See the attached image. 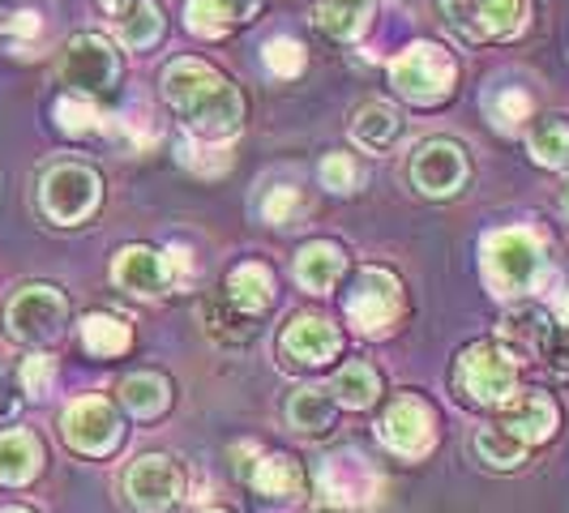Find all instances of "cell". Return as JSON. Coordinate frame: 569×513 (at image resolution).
Listing matches in <instances>:
<instances>
[{"mask_svg":"<svg viewBox=\"0 0 569 513\" xmlns=\"http://www.w3.org/2000/svg\"><path fill=\"white\" fill-rule=\"evenodd\" d=\"M548 342H552V325L536 309H518V313L501 321V346L510 351L513 360L518 355H540V351H548Z\"/></svg>","mask_w":569,"mask_h":513,"instance_id":"cell-20","label":"cell"},{"mask_svg":"<svg viewBox=\"0 0 569 513\" xmlns=\"http://www.w3.org/2000/svg\"><path fill=\"white\" fill-rule=\"evenodd\" d=\"M485 279L492 295H522L536 291L548 279V256L543 244L522 228L488 231L485 235Z\"/></svg>","mask_w":569,"mask_h":513,"instance_id":"cell-2","label":"cell"},{"mask_svg":"<svg viewBox=\"0 0 569 513\" xmlns=\"http://www.w3.org/2000/svg\"><path fill=\"white\" fill-rule=\"evenodd\" d=\"M0 27H9V22H0Z\"/></svg>","mask_w":569,"mask_h":513,"instance_id":"cell-42","label":"cell"},{"mask_svg":"<svg viewBox=\"0 0 569 513\" xmlns=\"http://www.w3.org/2000/svg\"><path fill=\"white\" fill-rule=\"evenodd\" d=\"M369 22V0H321L317 27L335 39H356Z\"/></svg>","mask_w":569,"mask_h":513,"instance_id":"cell-27","label":"cell"},{"mask_svg":"<svg viewBox=\"0 0 569 513\" xmlns=\"http://www.w3.org/2000/svg\"><path fill=\"white\" fill-rule=\"evenodd\" d=\"M257 4L261 0H189L184 22H189V30L206 34V39H219L236 22H249L257 13Z\"/></svg>","mask_w":569,"mask_h":513,"instance_id":"cell-18","label":"cell"},{"mask_svg":"<svg viewBox=\"0 0 569 513\" xmlns=\"http://www.w3.org/2000/svg\"><path fill=\"white\" fill-rule=\"evenodd\" d=\"M381 441L402 457H425L437 441V424H432V411L420 399H399L386 420H381Z\"/></svg>","mask_w":569,"mask_h":513,"instance_id":"cell-13","label":"cell"},{"mask_svg":"<svg viewBox=\"0 0 569 513\" xmlns=\"http://www.w3.org/2000/svg\"><path fill=\"white\" fill-rule=\"evenodd\" d=\"M64 82L73 86V94H99L116 82V52L103 34H73L64 48V64H60Z\"/></svg>","mask_w":569,"mask_h":513,"instance_id":"cell-9","label":"cell"},{"mask_svg":"<svg viewBox=\"0 0 569 513\" xmlns=\"http://www.w3.org/2000/svg\"><path fill=\"white\" fill-rule=\"evenodd\" d=\"M129 325L124 321H116V316L108 313H94L82 321V346L90 351V355H99V360H112V355H120L124 346H129Z\"/></svg>","mask_w":569,"mask_h":513,"instance_id":"cell-26","label":"cell"},{"mask_svg":"<svg viewBox=\"0 0 569 513\" xmlns=\"http://www.w3.org/2000/svg\"><path fill=\"white\" fill-rule=\"evenodd\" d=\"M488 112H492V124H497V129L513 133V129L531 115V99H527V90H501V94L488 99Z\"/></svg>","mask_w":569,"mask_h":513,"instance_id":"cell-33","label":"cell"},{"mask_svg":"<svg viewBox=\"0 0 569 513\" xmlns=\"http://www.w3.org/2000/svg\"><path fill=\"white\" fill-rule=\"evenodd\" d=\"M296 205H300V198H296V189H274L270 198L261 201V214L274 223V228H283V223H291V214H296Z\"/></svg>","mask_w":569,"mask_h":513,"instance_id":"cell-36","label":"cell"},{"mask_svg":"<svg viewBox=\"0 0 569 513\" xmlns=\"http://www.w3.org/2000/svg\"><path fill=\"white\" fill-rule=\"evenodd\" d=\"M43 462V450L30 432H4L0 436V484H27Z\"/></svg>","mask_w":569,"mask_h":513,"instance_id":"cell-24","label":"cell"},{"mask_svg":"<svg viewBox=\"0 0 569 513\" xmlns=\"http://www.w3.org/2000/svg\"><path fill=\"white\" fill-rule=\"evenodd\" d=\"M0 513H27V510H0Z\"/></svg>","mask_w":569,"mask_h":513,"instance_id":"cell-41","label":"cell"},{"mask_svg":"<svg viewBox=\"0 0 569 513\" xmlns=\"http://www.w3.org/2000/svg\"><path fill=\"white\" fill-rule=\"evenodd\" d=\"M377 394H381V376H377L369 364H347V369L335 376V399H339L342 406H351V411L372 406Z\"/></svg>","mask_w":569,"mask_h":513,"instance_id":"cell-28","label":"cell"},{"mask_svg":"<svg viewBox=\"0 0 569 513\" xmlns=\"http://www.w3.org/2000/svg\"><path fill=\"white\" fill-rule=\"evenodd\" d=\"M244 475H249V484H253L261 496H270V501H291V496L305 492V475H300V466L287 454L253 457V466H244Z\"/></svg>","mask_w":569,"mask_h":513,"instance_id":"cell-19","label":"cell"},{"mask_svg":"<svg viewBox=\"0 0 569 513\" xmlns=\"http://www.w3.org/2000/svg\"><path fill=\"white\" fill-rule=\"evenodd\" d=\"M287 424L305 436H326L335 428V399L326 390H313V385L296 390L287 399Z\"/></svg>","mask_w":569,"mask_h":513,"instance_id":"cell-22","label":"cell"},{"mask_svg":"<svg viewBox=\"0 0 569 513\" xmlns=\"http://www.w3.org/2000/svg\"><path fill=\"white\" fill-rule=\"evenodd\" d=\"M513 381H518V369H513V355L501 342H476L458 355V390L485 402V406L510 402Z\"/></svg>","mask_w":569,"mask_h":513,"instance_id":"cell-3","label":"cell"},{"mask_svg":"<svg viewBox=\"0 0 569 513\" xmlns=\"http://www.w3.org/2000/svg\"><path fill=\"white\" fill-rule=\"evenodd\" d=\"M283 351L287 360L305 364V369H321L339 355V330L317 313H300L283 325Z\"/></svg>","mask_w":569,"mask_h":513,"instance_id":"cell-14","label":"cell"},{"mask_svg":"<svg viewBox=\"0 0 569 513\" xmlns=\"http://www.w3.org/2000/svg\"><path fill=\"white\" fill-rule=\"evenodd\" d=\"M124 492L133 501V510L142 513H168L180 501V466L168 454H146L129 466Z\"/></svg>","mask_w":569,"mask_h":513,"instance_id":"cell-10","label":"cell"},{"mask_svg":"<svg viewBox=\"0 0 569 513\" xmlns=\"http://www.w3.org/2000/svg\"><path fill=\"white\" fill-rule=\"evenodd\" d=\"M399 279L386 274V270H365L351 295H347V316L360 334H381L390 330V321L399 316Z\"/></svg>","mask_w":569,"mask_h":513,"instance_id":"cell-8","label":"cell"},{"mask_svg":"<svg viewBox=\"0 0 569 513\" xmlns=\"http://www.w3.org/2000/svg\"><path fill=\"white\" fill-rule=\"evenodd\" d=\"M163 94L180 120L201 138H231L240 129L244 103L228 78H219L206 60H171L163 73Z\"/></svg>","mask_w":569,"mask_h":513,"instance_id":"cell-1","label":"cell"},{"mask_svg":"<svg viewBox=\"0 0 569 513\" xmlns=\"http://www.w3.org/2000/svg\"><path fill=\"white\" fill-rule=\"evenodd\" d=\"M168 381L163 376H154V372H138V376H129L124 385H120V402L133 411V415H159V411H168Z\"/></svg>","mask_w":569,"mask_h":513,"instance_id":"cell-25","label":"cell"},{"mask_svg":"<svg viewBox=\"0 0 569 513\" xmlns=\"http://www.w3.org/2000/svg\"><path fill=\"white\" fill-rule=\"evenodd\" d=\"M228 304L231 309H240L244 316L266 313V309L274 304V274H270L261 261L236 265L228 279Z\"/></svg>","mask_w":569,"mask_h":513,"instance_id":"cell-17","label":"cell"},{"mask_svg":"<svg viewBox=\"0 0 569 513\" xmlns=\"http://www.w3.org/2000/svg\"><path fill=\"white\" fill-rule=\"evenodd\" d=\"M64 321H69V304L57 286H22L4 309V330L18 342H34V346L60 339Z\"/></svg>","mask_w":569,"mask_h":513,"instance_id":"cell-4","label":"cell"},{"mask_svg":"<svg viewBox=\"0 0 569 513\" xmlns=\"http://www.w3.org/2000/svg\"><path fill=\"white\" fill-rule=\"evenodd\" d=\"M112 279L116 286L133 291V295H159L163 286L171 283V265L163 253L146 249V244H133V249H120L112 261Z\"/></svg>","mask_w":569,"mask_h":513,"instance_id":"cell-15","label":"cell"},{"mask_svg":"<svg viewBox=\"0 0 569 513\" xmlns=\"http://www.w3.org/2000/svg\"><path fill=\"white\" fill-rule=\"evenodd\" d=\"M48 376H52V360H48V355H34L27 369H22V385H27L34 399H43V390H48Z\"/></svg>","mask_w":569,"mask_h":513,"instance_id":"cell-37","label":"cell"},{"mask_svg":"<svg viewBox=\"0 0 569 513\" xmlns=\"http://www.w3.org/2000/svg\"><path fill=\"white\" fill-rule=\"evenodd\" d=\"M342 265H347V261H342L339 244L317 240V244H309L305 253L296 256V279H300L305 291H330V286L339 283Z\"/></svg>","mask_w":569,"mask_h":513,"instance_id":"cell-23","label":"cell"},{"mask_svg":"<svg viewBox=\"0 0 569 513\" xmlns=\"http://www.w3.org/2000/svg\"><path fill=\"white\" fill-rule=\"evenodd\" d=\"M57 120L64 133H90L94 129V120H99V112L90 108V99L86 94H64L57 103Z\"/></svg>","mask_w":569,"mask_h":513,"instance_id":"cell-34","label":"cell"},{"mask_svg":"<svg viewBox=\"0 0 569 513\" xmlns=\"http://www.w3.org/2000/svg\"><path fill=\"white\" fill-rule=\"evenodd\" d=\"M64 441L78 450V454H108L116 441H120V415H116V406L108 399H99V394H86V399L69 402V411H64Z\"/></svg>","mask_w":569,"mask_h":513,"instance_id":"cell-7","label":"cell"},{"mask_svg":"<svg viewBox=\"0 0 569 513\" xmlns=\"http://www.w3.org/2000/svg\"><path fill=\"white\" fill-rule=\"evenodd\" d=\"M395 86H399L407 99L416 103H441L450 94V82H455V64L441 48H428V43H416L407 48L399 60H395Z\"/></svg>","mask_w":569,"mask_h":513,"instance_id":"cell-6","label":"cell"},{"mask_svg":"<svg viewBox=\"0 0 569 513\" xmlns=\"http://www.w3.org/2000/svg\"><path fill=\"white\" fill-rule=\"evenodd\" d=\"M159 34H163V13H159V4L138 0L133 9L120 13V39H124L129 48H150V43H159Z\"/></svg>","mask_w":569,"mask_h":513,"instance_id":"cell-30","label":"cell"},{"mask_svg":"<svg viewBox=\"0 0 569 513\" xmlns=\"http://www.w3.org/2000/svg\"><path fill=\"white\" fill-rule=\"evenodd\" d=\"M446 13L467 39H510L522 27V0H446Z\"/></svg>","mask_w":569,"mask_h":513,"instance_id":"cell-11","label":"cell"},{"mask_svg":"<svg viewBox=\"0 0 569 513\" xmlns=\"http://www.w3.org/2000/svg\"><path fill=\"white\" fill-rule=\"evenodd\" d=\"M13 411H18V385L9 381V372L0 369V424H4Z\"/></svg>","mask_w":569,"mask_h":513,"instance_id":"cell-38","label":"cell"},{"mask_svg":"<svg viewBox=\"0 0 569 513\" xmlns=\"http://www.w3.org/2000/svg\"><path fill=\"white\" fill-rule=\"evenodd\" d=\"M103 4H108V9H112V13H124V9H133V4H138V0H103Z\"/></svg>","mask_w":569,"mask_h":513,"instance_id":"cell-39","label":"cell"},{"mask_svg":"<svg viewBox=\"0 0 569 513\" xmlns=\"http://www.w3.org/2000/svg\"><path fill=\"white\" fill-rule=\"evenodd\" d=\"M39 201H43L48 219L73 228V223L90 219L94 205H99V175L90 168H82V163H57V168L43 175Z\"/></svg>","mask_w":569,"mask_h":513,"instance_id":"cell-5","label":"cell"},{"mask_svg":"<svg viewBox=\"0 0 569 513\" xmlns=\"http://www.w3.org/2000/svg\"><path fill=\"white\" fill-rule=\"evenodd\" d=\"M561 210H566V214H569V184H566V189H561Z\"/></svg>","mask_w":569,"mask_h":513,"instance_id":"cell-40","label":"cell"},{"mask_svg":"<svg viewBox=\"0 0 569 513\" xmlns=\"http://www.w3.org/2000/svg\"><path fill=\"white\" fill-rule=\"evenodd\" d=\"M351 138L365 145V150H390L402 138V115L390 103H365L356 120H351Z\"/></svg>","mask_w":569,"mask_h":513,"instance_id":"cell-21","label":"cell"},{"mask_svg":"<svg viewBox=\"0 0 569 513\" xmlns=\"http://www.w3.org/2000/svg\"><path fill=\"white\" fill-rule=\"evenodd\" d=\"M261 60H266V69H270L274 78H296V73L305 69V43H296V39L279 34V39L266 43Z\"/></svg>","mask_w":569,"mask_h":513,"instance_id":"cell-32","label":"cell"},{"mask_svg":"<svg viewBox=\"0 0 569 513\" xmlns=\"http://www.w3.org/2000/svg\"><path fill=\"white\" fill-rule=\"evenodd\" d=\"M321 180H326V189H335V193H351V189L360 184L356 159H351V154H330V159L321 163Z\"/></svg>","mask_w":569,"mask_h":513,"instance_id":"cell-35","label":"cell"},{"mask_svg":"<svg viewBox=\"0 0 569 513\" xmlns=\"http://www.w3.org/2000/svg\"><path fill=\"white\" fill-rule=\"evenodd\" d=\"M411 180L428 198H450L467 180V154L455 142H425L411 159Z\"/></svg>","mask_w":569,"mask_h":513,"instance_id":"cell-12","label":"cell"},{"mask_svg":"<svg viewBox=\"0 0 569 513\" xmlns=\"http://www.w3.org/2000/svg\"><path fill=\"white\" fill-rule=\"evenodd\" d=\"M531 159L543 168H569V124L566 120H540L531 133Z\"/></svg>","mask_w":569,"mask_h":513,"instance_id":"cell-29","label":"cell"},{"mask_svg":"<svg viewBox=\"0 0 569 513\" xmlns=\"http://www.w3.org/2000/svg\"><path fill=\"white\" fill-rule=\"evenodd\" d=\"M476 450H480V457H485L488 466H518L522 462V454H527V441H518L510 428L492 424L480 432V441H476Z\"/></svg>","mask_w":569,"mask_h":513,"instance_id":"cell-31","label":"cell"},{"mask_svg":"<svg viewBox=\"0 0 569 513\" xmlns=\"http://www.w3.org/2000/svg\"><path fill=\"white\" fill-rule=\"evenodd\" d=\"M501 428H510L518 441L527 445H540L557 432V406L548 394H522V399H510L506 411H501Z\"/></svg>","mask_w":569,"mask_h":513,"instance_id":"cell-16","label":"cell"}]
</instances>
